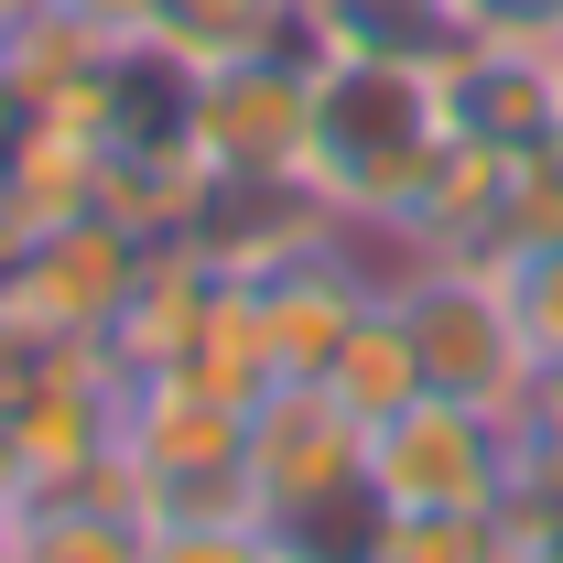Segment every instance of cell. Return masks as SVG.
I'll return each instance as SVG.
<instances>
[{
  "label": "cell",
  "instance_id": "cell-10",
  "mask_svg": "<svg viewBox=\"0 0 563 563\" xmlns=\"http://www.w3.org/2000/svg\"><path fill=\"white\" fill-rule=\"evenodd\" d=\"M498 292H509V325H520L531 368H553L563 357V239L553 250H498Z\"/></svg>",
  "mask_w": 563,
  "mask_h": 563
},
{
  "label": "cell",
  "instance_id": "cell-1",
  "mask_svg": "<svg viewBox=\"0 0 563 563\" xmlns=\"http://www.w3.org/2000/svg\"><path fill=\"white\" fill-rule=\"evenodd\" d=\"M314 55H325V44H314ZM444 152H455L444 55H379V44H336V55H325L303 196H325V207L357 217V228H401Z\"/></svg>",
  "mask_w": 563,
  "mask_h": 563
},
{
  "label": "cell",
  "instance_id": "cell-6",
  "mask_svg": "<svg viewBox=\"0 0 563 563\" xmlns=\"http://www.w3.org/2000/svg\"><path fill=\"white\" fill-rule=\"evenodd\" d=\"M250 488L272 509V531L325 520V509L368 498V433H357L314 379H282L272 401L250 412Z\"/></svg>",
  "mask_w": 563,
  "mask_h": 563
},
{
  "label": "cell",
  "instance_id": "cell-3",
  "mask_svg": "<svg viewBox=\"0 0 563 563\" xmlns=\"http://www.w3.org/2000/svg\"><path fill=\"white\" fill-rule=\"evenodd\" d=\"M520 488V412L422 390L412 412L368 422V498L379 509H509Z\"/></svg>",
  "mask_w": 563,
  "mask_h": 563
},
{
  "label": "cell",
  "instance_id": "cell-2",
  "mask_svg": "<svg viewBox=\"0 0 563 563\" xmlns=\"http://www.w3.org/2000/svg\"><path fill=\"white\" fill-rule=\"evenodd\" d=\"M314 76H325L314 33L261 44L239 66H207L196 76V109H185L196 163L217 185H303V163H314Z\"/></svg>",
  "mask_w": 563,
  "mask_h": 563
},
{
  "label": "cell",
  "instance_id": "cell-4",
  "mask_svg": "<svg viewBox=\"0 0 563 563\" xmlns=\"http://www.w3.org/2000/svg\"><path fill=\"white\" fill-rule=\"evenodd\" d=\"M390 303L412 325V357L433 390L455 401H488V412H520L531 401V347L509 325V292H498V261H401L390 272Z\"/></svg>",
  "mask_w": 563,
  "mask_h": 563
},
{
  "label": "cell",
  "instance_id": "cell-12",
  "mask_svg": "<svg viewBox=\"0 0 563 563\" xmlns=\"http://www.w3.org/2000/svg\"><path fill=\"white\" fill-rule=\"evenodd\" d=\"M520 433H531V444H563V357H553V368H531V401H520Z\"/></svg>",
  "mask_w": 563,
  "mask_h": 563
},
{
  "label": "cell",
  "instance_id": "cell-9",
  "mask_svg": "<svg viewBox=\"0 0 563 563\" xmlns=\"http://www.w3.org/2000/svg\"><path fill=\"white\" fill-rule=\"evenodd\" d=\"M282 542L261 509H217V520H141V563H282Z\"/></svg>",
  "mask_w": 563,
  "mask_h": 563
},
{
  "label": "cell",
  "instance_id": "cell-14",
  "mask_svg": "<svg viewBox=\"0 0 563 563\" xmlns=\"http://www.w3.org/2000/svg\"><path fill=\"white\" fill-rule=\"evenodd\" d=\"M433 11H455V22H477V0H433Z\"/></svg>",
  "mask_w": 563,
  "mask_h": 563
},
{
  "label": "cell",
  "instance_id": "cell-15",
  "mask_svg": "<svg viewBox=\"0 0 563 563\" xmlns=\"http://www.w3.org/2000/svg\"><path fill=\"white\" fill-rule=\"evenodd\" d=\"M553 152H563V131H553Z\"/></svg>",
  "mask_w": 563,
  "mask_h": 563
},
{
  "label": "cell",
  "instance_id": "cell-11",
  "mask_svg": "<svg viewBox=\"0 0 563 563\" xmlns=\"http://www.w3.org/2000/svg\"><path fill=\"white\" fill-rule=\"evenodd\" d=\"M55 11H76L109 55H141V44L163 33V11H174V0H55Z\"/></svg>",
  "mask_w": 563,
  "mask_h": 563
},
{
  "label": "cell",
  "instance_id": "cell-8",
  "mask_svg": "<svg viewBox=\"0 0 563 563\" xmlns=\"http://www.w3.org/2000/svg\"><path fill=\"white\" fill-rule=\"evenodd\" d=\"M292 33H303V0H174L152 44H163L174 66L207 76V66H239V55H261V44H292Z\"/></svg>",
  "mask_w": 563,
  "mask_h": 563
},
{
  "label": "cell",
  "instance_id": "cell-5",
  "mask_svg": "<svg viewBox=\"0 0 563 563\" xmlns=\"http://www.w3.org/2000/svg\"><path fill=\"white\" fill-rule=\"evenodd\" d=\"M141 261H152L141 228H120L109 207H76V217H55V228L22 239V261H11V282H0V303H11L22 325L66 336V347H98V336L120 325V303H131Z\"/></svg>",
  "mask_w": 563,
  "mask_h": 563
},
{
  "label": "cell",
  "instance_id": "cell-13",
  "mask_svg": "<svg viewBox=\"0 0 563 563\" xmlns=\"http://www.w3.org/2000/svg\"><path fill=\"white\" fill-rule=\"evenodd\" d=\"M22 11H33V0H0V33H11V22H22Z\"/></svg>",
  "mask_w": 563,
  "mask_h": 563
},
{
  "label": "cell",
  "instance_id": "cell-7",
  "mask_svg": "<svg viewBox=\"0 0 563 563\" xmlns=\"http://www.w3.org/2000/svg\"><path fill=\"white\" fill-rule=\"evenodd\" d=\"M314 390H325L357 433H368V422H390V412H412L422 390H433V379H422V357H412V325H401V303H390V292L357 314V336L325 357V379H314Z\"/></svg>",
  "mask_w": 563,
  "mask_h": 563
}]
</instances>
